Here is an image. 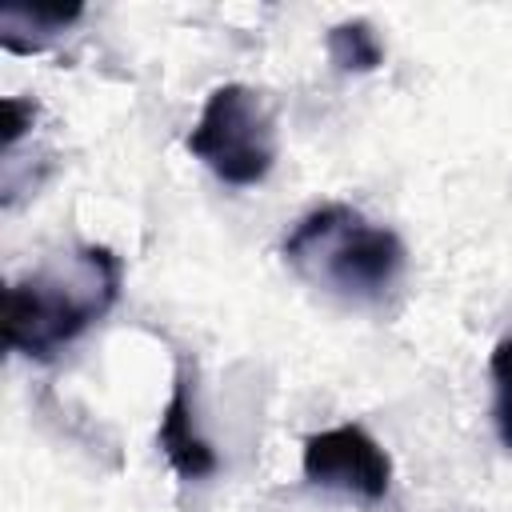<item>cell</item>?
<instances>
[{"label":"cell","mask_w":512,"mask_h":512,"mask_svg":"<svg viewBox=\"0 0 512 512\" xmlns=\"http://www.w3.org/2000/svg\"><path fill=\"white\" fill-rule=\"evenodd\" d=\"M120 256L80 244L48 256L4 292V344L28 360H56L120 296Z\"/></svg>","instance_id":"cell-1"},{"label":"cell","mask_w":512,"mask_h":512,"mask_svg":"<svg viewBox=\"0 0 512 512\" xmlns=\"http://www.w3.org/2000/svg\"><path fill=\"white\" fill-rule=\"evenodd\" d=\"M284 260L308 284L344 300H380L404 272V244L352 204H320L284 236Z\"/></svg>","instance_id":"cell-2"},{"label":"cell","mask_w":512,"mask_h":512,"mask_svg":"<svg viewBox=\"0 0 512 512\" xmlns=\"http://www.w3.org/2000/svg\"><path fill=\"white\" fill-rule=\"evenodd\" d=\"M188 152L224 184H260L276 164V120L264 96L248 84H220L188 132Z\"/></svg>","instance_id":"cell-3"},{"label":"cell","mask_w":512,"mask_h":512,"mask_svg":"<svg viewBox=\"0 0 512 512\" xmlns=\"http://www.w3.org/2000/svg\"><path fill=\"white\" fill-rule=\"evenodd\" d=\"M300 468H304L308 484L336 488V492L360 496L368 504L384 500L388 488H392V460L360 424H340V428L312 432L304 440Z\"/></svg>","instance_id":"cell-4"},{"label":"cell","mask_w":512,"mask_h":512,"mask_svg":"<svg viewBox=\"0 0 512 512\" xmlns=\"http://www.w3.org/2000/svg\"><path fill=\"white\" fill-rule=\"evenodd\" d=\"M156 444L164 448L168 464L176 468L180 480H208L216 468H220V456L216 448L200 436L196 428V404H192V380H188V368L180 364L176 368V380H172V396L160 412V428H156Z\"/></svg>","instance_id":"cell-5"},{"label":"cell","mask_w":512,"mask_h":512,"mask_svg":"<svg viewBox=\"0 0 512 512\" xmlns=\"http://www.w3.org/2000/svg\"><path fill=\"white\" fill-rule=\"evenodd\" d=\"M80 4H4L0 8V44L8 52H40L48 48L72 20H80Z\"/></svg>","instance_id":"cell-6"},{"label":"cell","mask_w":512,"mask_h":512,"mask_svg":"<svg viewBox=\"0 0 512 512\" xmlns=\"http://www.w3.org/2000/svg\"><path fill=\"white\" fill-rule=\"evenodd\" d=\"M328 56L340 72H372L384 64V48L364 20H344L328 32Z\"/></svg>","instance_id":"cell-7"},{"label":"cell","mask_w":512,"mask_h":512,"mask_svg":"<svg viewBox=\"0 0 512 512\" xmlns=\"http://www.w3.org/2000/svg\"><path fill=\"white\" fill-rule=\"evenodd\" d=\"M488 372H492V420L500 440L512 448V332L492 348Z\"/></svg>","instance_id":"cell-8"},{"label":"cell","mask_w":512,"mask_h":512,"mask_svg":"<svg viewBox=\"0 0 512 512\" xmlns=\"http://www.w3.org/2000/svg\"><path fill=\"white\" fill-rule=\"evenodd\" d=\"M32 116H36L32 100H16V96L4 100V148H12L24 128H32Z\"/></svg>","instance_id":"cell-9"}]
</instances>
